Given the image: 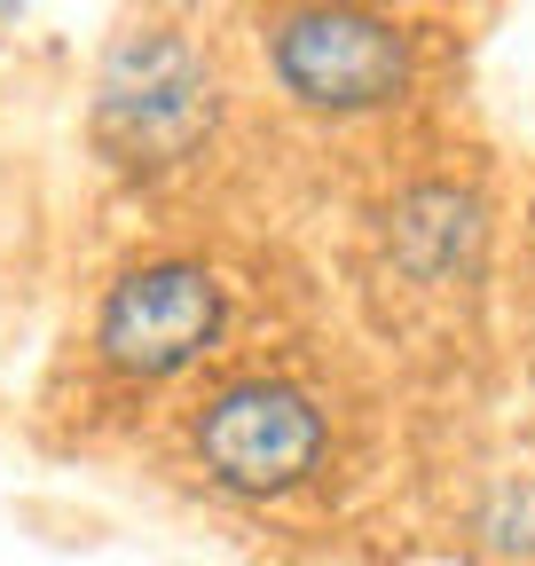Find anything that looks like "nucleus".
<instances>
[{
  "label": "nucleus",
  "mask_w": 535,
  "mask_h": 566,
  "mask_svg": "<svg viewBox=\"0 0 535 566\" xmlns=\"http://www.w3.org/2000/svg\"><path fill=\"white\" fill-rule=\"evenodd\" d=\"M87 118H95L103 158H118L134 174L181 166L197 142L213 134V71L174 24H143L103 55Z\"/></svg>",
  "instance_id": "1"
},
{
  "label": "nucleus",
  "mask_w": 535,
  "mask_h": 566,
  "mask_svg": "<svg viewBox=\"0 0 535 566\" xmlns=\"http://www.w3.org/2000/svg\"><path fill=\"white\" fill-rule=\"evenodd\" d=\"M268 71H276V87L292 103L355 118V111H386L410 87V48H401V32L378 9L307 0V9L276 17V32H268Z\"/></svg>",
  "instance_id": "2"
},
{
  "label": "nucleus",
  "mask_w": 535,
  "mask_h": 566,
  "mask_svg": "<svg viewBox=\"0 0 535 566\" xmlns=\"http://www.w3.org/2000/svg\"><path fill=\"white\" fill-rule=\"evenodd\" d=\"M189 441H197V464L229 495H260L268 504V495H292L315 480L331 424H323L315 394H300L284 378H237L197 409Z\"/></svg>",
  "instance_id": "3"
},
{
  "label": "nucleus",
  "mask_w": 535,
  "mask_h": 566,
  "mask_svg": "<svg viewBox=\"0 0 535 566\" xmlns=\"http://www.w3.org/2000/svg\"><path fill=\"white\" fill-rule=\"evenodd\" d=\"M221 323H229V300H221L213 268H197V260H150V268L118 275L111 292H103L95 354H103V370L158 386V378H181L189 363H206L213 338H221Z\"/></svg>",
  "instance_id": "4"
},
{
  "label": "nucleus",
  "mask_w": 535,
  "mask_h": 566,
  "mask_svg": "<svg viewBox=\"0 0 535 566\" xmlns=\"http://www.w3.org/2000/svg\"><path fill=\"white\" fill-rule=\"evenodd\" d=\"M394 244H401V260H410L426 283H441L449 268H464V260H473V244H481L473 197H457V189H418V197H401Z\"/></svg>",
  "instance_id": "5"
},
{
  "label": "nucleus",
  "mask_w": 535,
  "mask_h": 566,
  "mask_svg": "<svg viewBox=\"0 0 535 566\" xmlns=\"http://www.w3.org/2000/svg\"><path fill=\"white\" fill-rule=\"evenodd\" d=\"M489 543H496V551H535V488H504V495H496Z\"/></svg>",
  "instance_id": "6"
},
{
  "label": "nucleus",
  "mask_w": 535,
  "mask_h": 566,
  "mask_svg": "<svg viewBox=\"0 0 535 566\" xmlns=\"http://www.w3.org/2000/svg\"><path fill=\"white\" fill-rule=\"evenodd\" d=\"M24 9H32V0H0V17H24Z\"/></svg>",
  "instance_id": "7"
}]
</instances>
